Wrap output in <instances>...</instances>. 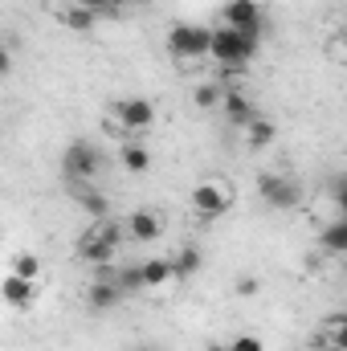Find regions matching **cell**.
<instances>
[{
  "instance_id": "d6986e66",
  "label": "cell",
  "mask_w": 347,
  "mask_h": 351,
  "mask_svg": "<svg viewBox=\"0 0 347 351\" xmlns=\"http://www.w3.org/2000/svg\"><path fill=\"white\" fill-rule=\"evenodd\" d=\"M221 94H225V82L208 78V82H200V86H196L192 102H196V110H217V106H221Z\"/></svg>"
},
{
  "instance_id": "4fadbf2b",
  "label": "cell",
  "mask_w": 347,
  "mask_h": 351,
  "mask_svg": "<svg viewBox=\"0 0 347 351\" xmlns=\"http://www.w3.org/2000/svg\"><path fill=\"white\" fill-rule=\"evenodd\" d=\"M70 192H74V200L86 208L94 221H102V217H110V196L106 192H98L94 184H70Z\"/></svg>"
},
{
  "instance_id": "7a4b0ae2",
  "label": "cell",
  "mask_w": 347,
  "mask_h": 351,
  "mask_svg": "<svg viewBox=\"0 0 347 351\" xmlns=\"http://www.w3.org/2000/svg\"><path fill=\"white\" fill-rule=\"evenodd\" d=\"M188 204H192V213H196L200 221H217V217H225V213L233 208V184H229L225 176H204V180L192 188Z\"/></svg>"
},
{
  "instance_id": "7c38bea8",
  "label": "cell",
  "mask_w": 347,
  "mask_h": 351,
  "mask_svg": "<svg viewBox=\"0 0 347 351\" xmlns=\"http://www.w3.org/2000/svg\"><path fill=\"white\" fill-rule=\"evenodd\" d=\"M221 16H225V29H258L261 33V25H265L258 0H229L221 8Z\"/></svg>"
},
{
  "instance_id": "ac0fdd59",
  "label": "cell",
  "mask_w": 347,
  "mask_h": 351,
  "mask_svg": "<svg viewBox=\"0 0 347 351\" xmlns=\"http://www.w3.org/2000/svg\"><path fill=\"white\" fill-rule=\"evenodd\" d=\"M119 160H123V168H127L131 176L152 172V152H147L143 143H131V139H127V143L119 147Z\"/></svg>"
},
{
  "instance_id": "e0dca14e",
  "label": "cell",
  "mask_w": 347,
  "mask_h": 351,
  "mask_svg": "<svg viewBox=\"0 0 347 351\" xmlns=\"http://www.w3.org/2000/svg\"><path fill=\"white\" fill-rule=\"evenodd\" d=\"M319 250H323V254H335V258L347 254V221L344 217H335L331 225L319 229Z\"/></svg>"
},
{
  "instance_id": "8fae6325",
  "label": "cell",
  "mask_w": 347,
  "mask_h": 351,
  "mask_svg": "<svg viewBox=\"0 0 347 351\" xmlns=\"http://www.w3.org/2000/svg\"><path fill=\"white\" fill-rule=\"evenodd\" d=\"M0 298H4V306H12V311H29V306L37 302V282L16 278V274H4V278H0Z\"/></svg>"
},
{
  "instance_id": "277c9868",
  "label": "cell",
  "mask_w": 347,
  "mask_h": 351,
  "mask_svg": "<svg viewBox=\"0 0 347 351\" xmlns=\"http://www.w3.org/2000/svg\"><path fill=\"white\" fill-rule=\"evenodd\" d=\"M106 127L110 131L119 127V131H131V135L152 131L156 127V102L152 98H119V102H110V123Z\"/></svg>"
},
{
  "instance_id": "cb8c5ba5",
  "label": "cell",
  "mask_w": 347,
  "mask_h": 351,
  "mask_svg": "<svg viewBox=\"0 0 347 351\" xmlns=\"http://www.w3.org/2000/svg\"><path fill=\"white\" fill-rule=\"evenodd\" d=\"M225 348L229 351H265V343H261L258 335H237V339H229Z\"/></svg>"
},
{
  "instance_id": "9c48e42d",
  "label": "cell",
  "mask_w": 347,
  "mask_h": 351,
  "mask_svg": "<svg viewBox=\"0 0 347 351\" xmlns=\"http://www.w3.org/2000/svg\"><path fill=\"white\" fill-rule=\"evenodd\" d=\"M123 233H127L131 241H160V233H164V217H160L152 204H139V208L127 217Z\"/></svg>"
},
{
  "instance_id": "9a60e30c",
  "label": "cell",
  "mask_w": 347,
  "mask_h": 351,
  "mask_svg": "<svg viewBox=\"0 0 347 351\" xmlns=\"http://www.w3.org/2000/svg\"><path fill=\"white\" fill-rule=\"evenodd\" d=\"M168 265H172V278L188 282V278H196V274H200L204 254H200L196 245H180V250H176V258H168Z\"/></svg>"
},
{
  "instance_id": "ba28073f",
  "label": "cell",
  "mask_w": 347,
  "mask_h": 351,
  "mask_svg": "<svg viewBox=\"0 0 347 351\" xmlns=\"http://www.w3.org/2000/svg\"><path fill=\"white\" fill-rule=\"evenodd\" d=\"M86 306L94 315H106V311H115V306H123V290L115 286V265H98L94 269V278H90L86 286Z\"/></svg>"
},
{
  "instance_id": "2e32d148",
  "label": "cell",
  "mask_w": 347,
  "mask_h": 351,
  "mask_svg": "<svg viewBox=\"0 0 347 351\" xmlns=\"http://www.w3.org/2000/svg\"><path fill=\"white\" fill-rule=\"evenodd\" d=\"M139 282H143V290L168 286V282H172V265H168V258H147V262H139Z\"/></svg>"
},
{
  "instance_id": "ffe728a7",
  "label": "cell",
  "mask_w": 347,
  "mask_h": 351,
  "mask_svg": "<svg viewBox=\"0 0 347 351\" xmlns=\"http://www.w3.org/2000/svg\"><path fill=\"white\" fill-rule=\"evenodd\" d=\"M246 143H250V147H254V152H261V147H270V143H274V123H270V119H254V123H250V127H246Z\"/></svg>"
},
{
  "instance_id": "484cf974",
  "label": "cell",
  "mask_w": 347,
  "mask_h": 351,
  "mask_svg": "<svg viewBox=\"0 0 347 351\" xmlns=\"http://www.w3.org/2000/svg\"><path fill=\"white\" fill-rule=\"evenodd\" d=\"M8 70H12V53H8V49H4V45H0V78H4V74H8Z\"/></svg>"
},
{
  "instance_id": "5b68a950",
  "label": "cell",
  "mask_w": 347,
  "mask_h": 351,
  "mask_svg": "<svg viewBox=\"0 0 347 351\" xmlns=\"http://www.w3.org/2000/svg\"><path fill=\"white\" fill-rule=\"evenodd\" d=\"M208 58H217V66L221 70H241V66H250V58H254V49L237 37V29H213L208 33Z\"/></svg>"
},
{
  "instance_id": "3957f363",
  "label": "cell",
  "mask_w": 347,
  "mask_h": 351,
  "mask_svg": "<svg viewBox=\"0 0 347 351\" xmlns=\"http://www.w3.org/2000/svg\"><path fill=\"white\" fill-rule=\"evenodd\" d=\"M62 176L70 184H94L102 176V152L94 143H86V139H74L62 152Z\"/></svg>"
},
{
  "instance_id": "52a82bcc",
  "label": "cell",
  "mask_w": 347,
  "mask_h": 351,
  "mask_svg": "<svg viewBox=\"0 0 347 351\" xmlns=\"http://www.w3.org/2000/svg\"><path fill=\"white\" fill-rule=\"evenodd\" d=\"M208 33L213 29H204V25H172L168 29V49H172V58L180 62H196V58H204L208 53Z\"/></svg>"
},
{
  "instance_id": "8992f818",
  "label": "cell",
  "mask_w": 347,
  "mask_h": 351,
  "mask_svg": "<svg viewBox=\"0 0 347 351\" xmlns=\"http://www.w3.org/2000/svg\"><path fill=\"white\" fill-rule=\"evenodd\" d=\"M258 196L270 208H298L302 204V184L286 172H261L258 176Z\"/></svg>"
},
{
  "instance_id": "d4e9b609",
  "label": "cell",
  "mask_w": 347,
  "mask_h": 351,
  "mask_svg": "<svg viewBox=\"0 0 347 351\" xmlns=\"http://www.w3.org/2000/svg\"><path fill=\"white\" fill-rule=\"evenodd\" d=\"M78 4H86L90 12H98V16H115V8H119L123 0H78Z\"/></svg>"
},
{
  "instance_id": "44dd1931",
  "label": "cell",
  "mask_w": 347,
  "mask_h": 351,
  "mask_svg": "<svg viewBox=\"0 0 347 351\" xmlns=\"http://www.w3.org/2000/svg\"><path fill=\"white\" fill-rule=\"evenodd\" d=\"M12 274L37 282V278H41V258H37V254H16V258H12Z\"/></svg>"
},
{
  "instance_id": "7402d4cb",
  "label": "cell",
  "mask_w": 347,
  "mask_h": 351,
  "mask_svg": "<svg viewBox=\"0 0 347 351\" xmlns=\"http://www.w3.org/2000/svg\"><path fill=\"white\" fill-rule=\"evenodd\" d=\"M115 286H119L123 294L143 290V282H139V265H119V269H115Z\"/></svg>"
},
{
  "instance_id": "30bf717a",
  "label": "cell",
  "mask_w": 347,
  "mask_h": 351,
  "mask_svg": "<svg viewBox=\"0 0 347 351\" xmlns=\"http://www.w3.org/2000/svg\"><path fill=\"white\" fill-rule=\"evenodd\" d=\"M217 110H225V119H229L233 127H241V131H246V127L258 119V106H254V98H250L246 90H229V86H225V94H221V106H217Z\"/></svg>"
},
{
  "instance_id": "f1b7e54d",
  "label": "cell",
  "mask_w": 347,
  "mask_h": 351,
  "mask_svg": "<svg viewBox=\"0 0 347 351\" xmlns=\"http://www.w3.org/2000/svg\"><path fill=\"white\" fill-rule=\"evenodd\" d=\"M123 4H127V0H123Z\"/></svg>"
},
{
  "instance_id": "603a6c76",
  "label": "cell",
  "mask_w": 347,
  "mask_h": 351,
  "mask_svg": "<svg viewBox=\"0 0 347 351\" xmlns=\"http://www.w3.org/2000/svg\"><path fill=\"white\" fill-rule=\"evenodd\" d=\"M258 290H261V282L254 274H237V282H233V294H237V298H254Z\"/></svg>"
},
{
  "instance_id": "6da1fadb",
  "label": "cell",
  "mask_w": 347,
  "mask_h": 351,
  "mask_svg": "<svg viewBox=\"0 0 347 351\" xmlns=\"http://www.w3.org/2000/svg\"><path fill=\"white\" fill-rule=\"evenodd\" d=\"M119 245H123V225L110 221V217H102V221H94L86 233L78 237L74 254H78V262H86V265L98 269V265H115Z\"/></svg>"
},
{
  "instance_id": "5bb4252c",
  "label": "cell",
  "mask_w": 347,
  "mask_h": 351,
  "mask_svg": "<svg viewBox=\"0 0 347 351\" xmlns=\"http://www.w3.org/2000/svg\"><path fill=\"white\" fill-rule=\"evenodd\" d=\"M58 21H62L70 33H90V29L98 25V12H90L86 4H78V0H70V4L58 8Z\"/></svg>"
},
{
  "instance_id": "83f0119b",
  "label": "cell",
  "mask_w": 347,
  "mask_h": 351,
  "mask_svg": "<svg viewBox=\"0 0 347 351\" xmlns=\"http://www.w3.org/2000/svg\"><path fill=\"white\" fill-rule=\"evenodd\" d=\"M135 351H156V348H135Z\"/></svg>"
},
{
  "instance_id": "4316f807",
  "label": "cell",
  "mask_w": 347,
  "mask_h": 351,
  "mask_svg": "<svg viewBox=\"0 0 347 351\" xmlns=\"http://www.w3.org/2000/svg\"><path fill=\"white\" fill-rule=\"evenodd\" d=\"M204 351H229V348H225V343H208Z\"/></svg>"
}]
</instances>
